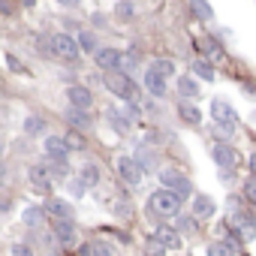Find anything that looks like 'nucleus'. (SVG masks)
<instances>
[{"mask_svg": "<svg viewBox=\"0 0 256 256\" xmlns=\"http://www.w3.org/2000/svg\"><path fill=\"white\" fill-rule=\"evenodd\" d=\"M102 84H106L108 94H114V96L124 100V102H139V84L133 82V76H126V72L114 70V72H106Z\"/></svg>", "mask_w": 256, "mask_h": 256, "instance_id": "nucleus-1", "label": "nucleus"}, {"mask_svg": "<svg viewBox=\"0 0 256 256\" xmlns=\"http://www.w3.org/2000/svg\"><path fill=\"white\" fill-rule=\"evenodd\" d=\"M211 118H214V130H217V136H223V139H229L232 133H235V126H238V114H235V108L226 102V100H211Z\"/></svg>", "mask_w": 256, "mask_h": 256, "instance_id": "nucleus-2", "label": "nucleus"}, {"mask_svg": "<svg viewBox=\"0 0 256 256\" xmlns=\"http://www.w3.org/2000/svg\"><path fill=\"white\" fill-rule=\"evenodd\" d=\"M178 211H181V199L172 190L160 187V190H154L148 196V214L151 217H175Z\"/></svg>", "mask_w": 256, "mask_h": 256, "instance_id": "nucleus-3", "label": "nucleus"}, {"mask_svg": "<svg viewBox=\"0 0 256 256\" xmlns=\"http://www.w3.org/2000/svg\"><path fill=\"white\" fill-rule=\"evenodd\" d=\"M157 178H160V184H163L166 190H172L181 202H187V199H193V196H196V193H193V181H190L187 175H181L178 169H172V166L160 169V172H157Z\"/></svg>", "mask_w": 256, "mask_h": 256, "instance_id": "nucleus-4", "label": "nucleus"}, {"mask_svg": "<svg viewBox=\"0 0 256 256\" xmlns=\"http://www.w3.org/2000/svg\"><path fill=\"white\" fill-rule=\"evenodd\" d=\"M118 175L126 187H139L142 178H145V169L133 154H124V157H118Z\"/></svg>", "mask_w": 256, "mask_h": 256, "instance_id": "nucleus-5", "label": "nucleus"}, {"mask_svg": "<svg viewBox=\"0 0 256 256\" xmlns=\"http://www.w3.org/2000/svg\"><path fill=\"white\" fill-rule=\"evenodd\" d=\"M52 48H54V58H60V60H66V64H76L78 60V54H82V48H78V40H72L70 34H52Z\"/></svg>", "mask_w": 256, "mask_h": 256, "instance_id": "nucleus-6", "label": "nucleus"}, {"mask_svg": "<svg viewBox=\"0 0 256 256\" xmlns=\"http://www.w3.org/2000/svg\"><path fill=\"white\" fill-rule=\"evenodd\" d=\"M211 157H214V163L220 166V172H235V166H238V151L229 145V142H214V148H211Z\"/></svg>", "mask_w": 256, "mask_h": 256, "instance_id": "nucleus-7", "label": "nucleus"}, {"mask_svg": "<svg viewBox=\"0 0 256 256\" xmlns=\"http://www.w3.org/2000/svg\"><path fill=\"white\" fill-rule=\"evenodd\" d=\"M94 64H96V70H102V72H114V70H120V64H124V52H118V48H112V46H102V48L94 52Z\"/></svg>", "mask_w": 256, "mask_h": 256, "instance_id": "nucleus-8", "label": "nucleus"}, {"mask_svg": "<svg viewBox=\"0 0 256 256\" xmlns=\"http://www.w3.org/2000/svg\"><path fill=\"white\" fill-rule=\"evenodd\" d=\"M28 181H30V187H34V193H40V196H52V187H54V181H52V175H48V169L42 166V163H36V166H30L28 169Z\"/></svg>", "mask_w": 256, "mask_h": 256, "instance_id": "nucleus-9", "label": "nucleus"}, {"mask_svg": "<svg viewBox=\"0 0 256 256\" xmlns=\"http://www.w3.org/2000/svg\"><path fill=\"white\" fill-rule=\"evenodd\" d=\"M52 229H54V238H58L60 247L78 244V226H76V220H54Z\"/></svg>", "mask_w": 256, "mask_h": 256, "instance_id": "nucleus-10", "label": "nucleus"}, {"mask_svg": "<svg viewBox=\"0 0 256 256\" xmlns=\"http://www.w3.org/2000/svg\"><path fill=\"white\" fill-rule=\"evenodd\" d=\"M66 102L72 106V108H90L94 106V90L88 88V84H70L66 88Z\"/></svg>", "mask_w": 256, "mask_h": 256, "instance_id": "nucleus-11", "label": "nucleus"}, {"mask_svg": "<svg viewBox=\"0 0 256 256\" xmlns=\"http://www.w3.org/2000/svg\"><path fill=\"white\" fill-rule=\"evenodd\" d=\"M46 214H48V220L54 223V220H76V211H72V205L70 202H64V199H54V196H48L46 199Z\"/></svg>", "mask_w": 256, "mask_h": 256, "instance_id": "nucleus-12", "label": "nucleus"}, {"mask_svg": "<svg viewBox=\"0 0 256 256\" xmlns=\"http://www.w3.org/2000/svg\"><path fill=\"white\" fill-rule=\"evenodd\" d=\"M154 238H157L166 250H181V247H184V235H181L175 226H166V223H160V226H157Z\"/></svg>", "mask_w": 256, "mask_h": 256, "instance_id": "nucleus-13", "label": "nucleus"}, {"mask_svg": "<svg viewBox=\"0 0 256 256\" xmlns=\"http://www.w3.org/2000/svg\"><path fill=\"white\" fill-rule=\"evenodd\" d=\"M42 151H46V157H48V160H70V154H72V151L66 148L64 136H46Z\"/></svg>", "mask_w": 256, "mask_h": 256, "instance_id": "nucleus-14", "label": "nucleus"}, {"mask_svg": "<svg viewBox=\"0 0 256 256\" xmlns=\"http://www.w3.org/2000/svg\"><path fill=\"white\" fill-rule=\"evenodd\" d=\"M190 202H193V217L196 220H211L217 214V202L211 196H205V193H196Z\"/></svg>", "mask_w": 256, "mask_h": 256, "instance_id": "nucleus-15", "label": "nucleus"}, {"mask_svg": "<svg viewBox=\"0 0 256 256\" xmlns=\"http://www.w3.org/2000/svg\"><path fill=\"white\" fill-rule=\"evenodd\" d=\"M238 247H241V244H238L232 235H226V238H220V241H211V244L205 247V253H208V256H241Z\"/></svg>", "mask_w": 256, "mask_h": 256, "instance_id": "nucleus-16", "label": "nucleus"}, {"mask_svg": "<svg viewBox=\"0 0 256 256\" xmlns=\"http://www.w3.org/2000/svg\"><path fill=\"white\" fill-rule=\"evenodd\" d=\"M142 88H145L151 96H166V90H169V78L157 76V72L148 66V72H145V78H142Z\"/></svg>", "mask_w": 256, "mask_h": 256, "instance_id": "nucleus-17", "label": "nucleus"}, {"mask_svg": "<svg viewBox=\"0 0 256 256\" xmlns=\"http://www.w3.org/2000/svg\"><path fill=\"white\" fill-rule=\"evenodd\" d=\"M175 88H178V96H181V100H196V96L202 94V84H199L196 76H181V78L175 82Z\"/></svg>", "mask_w": 256, "mask_h": 256, "instance_id": "nucleus-18", "label": "nucleus"}, {"mask_svg": "<svg viewBox=\"0 0 256 256\" xmlns=\"http://www.w3.org/2000/svg\"><path fill=\"white\" fill-rule=\"evenodd\" d=\"M64 118H66V124H70V130H82V133H84L88 126H90V114H88L84 108H72V106H70V108L64 112Z\"/></svg>", "mask_w": 256, "mask_h": 256, "instance_id": "nucleus-19", "label": "nucleus"}, {"mask_svg": "<svg viewBox=\"0 0 256 256\" xmlns=\"http://www.w3.org/2000/svg\"><path fill=\"white\" fill-rule=\"evenodd\" d=\"M178 118H181L187 126H199V124H202V112H199V106H193V102H187V100L178 102Z\"/></svg>", "mask_w": 256, "mask_h": 256, "instance_id": "nucleus-20", "label": "nucleus"}, {"mask_svg": "<svg viewBox=\"0 0 256 256\" xmlns=\"http://www.w3.org/2000/svg\"><path fill=\"white\" fill-rule=\"evenodd\" d=\"M46 220H48V214H46V208H40V205L24 208V214H22V223H24L28 229H40Z\"/></svg>", "mask_w": 256, "mask_h": 256, "instance_id": "nucleus-21", "label": "nucleus"}, {"mask_svg": "<svg viewBox=\"0 0 256 256\" xmlns=\"http://www.w3.org/2000/svg\"><path fill=\"white\" fill-rule=\"evenodd\" d=\"M106 120H108V126H112L114 133H120V136L130 133V118H124L114 106H112V108H106Z\"/></svg>", "mask_w": 256, "mask_h": 256, "instance_id": "nucleus-22", "label": "nucleus"}, {"mask_svg": "<svg viewBox=\"0 0 256 256\" xmlns=\"http://www.w3.org/2000/svg\"><path fill=\"white\" fill-rule=\"evenodd\" d=\"M46 126H48V124H46L42 114H28L24 124H22V130H24V136L34 139V136H46Z\"/></svg>", "mask_w": 256, "mask_h": 256, "instance_id": "nucleus-23", "label": "nucleus"}, {"mask_svg": "<svg viewBox=\"0 0 256 256\" xmlns=\"http://www.w3.org/2000/svg\"><path fill=\"white\" fill-rule=\"evenodd\" d=\"M190 70H193L196 78H205V82H214V78H217V66H214L208 58H196Z\"/></svg>", "mask_w": 256, "mask_h": 256, "instance_id": "nucleus-24", "label": "nucleus"}, {"mask_svg": "<svg viewBox=\"0 0 256 256\" xmlns=\"http://www.w3.org/2000/svg\"><path fill=\"white\" fill-rule=\"evenodd\" d=\"M78 181L90 190V187H96L100 181H102V172H100V166L96 163H84L82 169H78Z\"/></svg>", "mask_w": 256, "mask_h": 256, "instance_id": "nucleus-25", "label": "nucleus"}, {"mask_svg": "<svg viewBox=\"0 0 256 256\" xmlns=\"http://www.w3.org/2000/svg\"><path fill=\"white\" fill-rule=\"evenodd\" d=\"M42 166L48 169L52 181H66V178H70V163H66V160H48V157H46Z\"/></svg>", "mask_w": 256, "mask_h": 256, "instance_id": "nucleus-26", "label": "nucleus"}, {"mask_svg": "<svg viewBox=\"0 0 256 256\" xmlns=\"http://www.w3.org/2000/svg\"><path fill=\"white\" fill-rule=\"evenodd\" d=\"M190 12H193V18H196V22H202V24L214 18V10H211L208 0H190Z\"/></svg>", "mask_w": 256, "mask_h": 256, "instance_id": "nucleus-27", "label": "nucleus"}, {"mask_svg": "<svg viewBox=\"0 0 256 256\" xmlns=\"http://www.w3.org/2000/svg\"><path fill=\"white\" fill-rule=\"evenodd\" d=\"M151 70H154L157 76H163V78H175V76H178V66H175V60H169V58L151 60Z\"/></svg>", "mask_w": 256, "mask_h": 256, "instance_id": "nucleus-28", "label": "nucleus"}, {"mask_svg": "<svg viewBox=\"0 0 256 256\" xmlns=\"http://www.w3.org/2000/svg\"><path fill=\"white\" fill-rule=\"evenodd\" d=\"M64 142H66L70 151H84V145H88V139H84L82 130H66L64 133Z\"/></svg>", "mask_w": 256, "mask_h": 256, "instance_id": "nucleus-29", "label": "nucleus"}, {"mask_svg": "<svg viewBox=\"0 0 256 256\" xmlns=\"http://www.w3.org/2000/svg\"><path fill=\"white\" fill-rule=\"evenodd\" d=\"M202 42H205V54H208V60H211V64H214V60H223V54H226V52H223L220 40H214V36H205Z\"/></svg>", "mask_w": 256, "mask_h": 256, "instance_id": "nucleus-30", "label": "nucleus"}, {"mask_svg": "<svg viewBox=\"0 0 256 256\" xmlns=\"http://www.w3.org/2000/svg\"><path fill=\"white\" fill-rule=\"evenodd\" d=\"M114 18L124 22V24H126V22H133V18H136V6L130 4V0H120V4L114 6Z\"/></svg>", "mask_w": 256, "mask_h": 256, "instance_id": "nucleus-31", "label": "nucleus"}, {"mask_svg": "<svg viewBox=\"0 0 256 256\" xmlns=\"http://www.w3.org/2000/svg\"><path fill=\"white\" fill-rule=\"evenodd\" d=\"M178 232H181V235H184V232H187V235H196V232H199V220H196L193 214H181V217H178Z\"/></svg>", "mask_w": 256, "mask_h": 256, "instance_id": "nucleus-32", "label": "nucleus"}, {"mask_svg": "<svg viewBox=\"0 0 256 256\" xmlns=\"http://www.w3.org/2000/svg\"><path fill=\"white\" fill-rule=\"evenodd\" d=\"M78 48H82L84 54H94V52L100 48V46H96V36H94L90 30H82V34H78Z\"/></svg>", "mask_w": 256, "mask_h": 256, "instance_id": "nucleus-33", "label": "nucleus"}, {"mask_svg": "<svg viewBox=\"0 0 256 256\" xmlns=\"http://www.w3.org/2000/svg\"><path fill=\"white\" fill-rule=\"evenodd\" d=\"M166 253H169V250H166V247H163V244H160L154 235L145 241V256H166Z\"/></svg>", "mask_w": 256, "mask_h": 256, "instance_id": "nucleus-34", "label": "nucleus"}, {"mask_svg": "<svg viewBox=\"0 0 256 256\" xmlns=\"http://www.w3.org/2000/svg\"><path fill=\"white\" fill-rule=\"evenodd\" d=\"M34 46L42 52V58H54V48H52V36H36Z\"/></svg>", "mask_w": 256, "mask_h": 256, "instance_id": "nucleus-35", "label": "nucleus"}, {"mask_svg": "<svg viewBox=\"0 0 256 256\" xmlns=\"http://www.w3.org/2000/svg\"><path fill=\"white\" fill-rule=\"evenodd\" d=\"M241 196H244L250 205H256V178H253V175L244 181V193H241Z\"/></svg>", "mask_w": 256, "mask_h": 256, "instance_id": "nucleus-36", "label": "nucleus"}, {"mask_svg": "<svg viewBox=\"0 0 256 256\" xmlns=\"http://www.w3.org/2000/svg\"><path fill=\"white\" fill-rule=\"evenodd\" d=\"M10 256H34V247L24 244V241H16V244L10 247Z\"/></svg>", "mask_w": 256, "mask_h": 256, "instance_id": "nucleus-37", "label": "nucleus"}, {"mask_svg": "<svg viewBox=\"0 0 256 256\" xmlns=\"http://www.w3.org/2000/svg\"><path fill=\"white\" fill-rule=\"evenodd\" d=\"M6 66H10L12 72H22V76H28V66H24V64H22L16 54H6Z\"/></svg>", "mask_w": 256, "mask_h": 256, "instance_id": "nucleus-38", "label": "nucleus"}, {"mask_svg": "<svg viewBox=\"0 0 256 256\" xmlns=\"http://www.w3.org/2000/svg\"><path fill=\"white\" fill-rule=\"evenodd\" d=\"M90 256H114V250H112L106 241H94V250H90Z\"/></svg>", "mask_w": 256, "mask_h": 256, "instance_id": "nucleus-39", "label": "nucleus"}, {"mask_svg": "<svg viewBox=\"0 0 256 256\" xmlns=\"http://www.w3.org/2000/svg\"><path fill=\"white\" fill-rule=\"evenodd\" d=\"M0 12H4V16H12V12H16V4H12V0H0Z\"/></svg>", "mask_w": 256, "mask_h": 256, "instance_id": "nucleus-40", "label": "nucleus"}, {"mask_svg": "<svg viewBox=\"0 0 256 256\" xmlns=\"http://www.w3.org/2000/svg\"><path fill=\"white\" fill-rule=\"evenodd\" d=\"M70 190H72V196H84V190H88V187H84V184H82V181L76 178V181L70 184Z\"/></svg>", "mask_w": 256, "mask_h": 256, "instance_id": "nucleus-41", "label": "nucleus"}, {"mask_svg": "<svg viewBox=\"0 0 256 256\" xmlns=\"http://www.w3.org/2000/svg\"><path fill=\"white\" fill-rule=\"evenodd\" d=\"M54 4H58V6H64V10H76L82 0H54Z\"/></svg>", "mask_w": 256, "mask_h": 256, "instance_id": "nucleus-42", "label": "nucleus"}, {"mask_svg": "<svg viewBox=\"0 0 256 256\" xmlns=\"http://www.w3.org/2000/svg\"><path fill=\"white\" fill-rule=\"evenodd\" d=\"M90 250H94V244H78V256H90Z\"/></svg>", "mask_w": 256, "mask_h": 256, "instance_id": "nucleus-43", "label": "nucleus"}, {"mask_svg": "<svg viewBox=\"0 0 256 256\" xmlns=\"http://www.w3.org/2000/svg\"><path fill=\"white\" fill-rule=\"evenodd\" d=\"M18 6H24V10H30V6H36V0H18Z\"/></svg>", "mask_w": 256, "mask_h": 256, "instance_id": "nucleus-44", "label": "nucleus"}, {"mask_svg": "<svg viewBox=\"0 0 256 256\" xmlns=\"http://www.w3.org/2000/svg\"><path fill=\"white\" fill-rule=\"evenodd\" d=\"M250 175H253V178H256V154H253V157H250Z\"/></svg>", "mask_w": 256, "mask_h": 256, "instance_id": "nucleus-45", "label": "nucleus"}, {"mask_svg": "<svg viewBox=\"0 0 256 256\" xmlns=\"http://www.w3.org/2000/svg\"><path fill=\"white\" fill-rule=\"evenodd\" d=\"M46 256H64V253H60V250H52V253H46Z\"/></svg>", "mask_w": 256, "mask_h": 256, "instance_id": "nucleus-46", "label": "nucleus"}, {"mask_svg": "<svg viewBox=\"0 0 256 256\" xmlns=\"http://www.w3.org/2000/svg\"><path fill=\"white\" fill-rule=\"evenodd\" d=\"M0 154H4V151H0Z\"/></svg>", "mask_w": 256, "mask_h": 256, "instance_id": "nucleus-47", "label": "nucleus"}]
</instances>
